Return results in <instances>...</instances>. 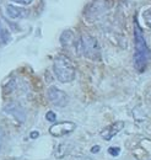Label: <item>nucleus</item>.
<instances>
[{"label":"nucleus","instance_id":"f257e3e1","mask_svg":"<svg viewBox=\"0 0 151 160\" xmlns=\"http://www.w3.org/2000/svg\"><path fill=\"white\" fill-rule=\"evenodd\" d=\"M134 44H135L134 67L139 73H143L148 68L149 60L151 58V52L143 35V30L140 28L136 20L134 23Z\"/></svg>","mask_w":151,"mask_h":160},{"label":"nucleus","instance_id":"f03ea898","mask_svg":"<svg viewBox=\"0 0 151 160\" xmlns=\"http://www.w3.org/2000/svg\"><path fill=\"white\" fill-rule=\"evenodd\" d=\"M54 75L60 82H71L75 79V65L68 56L59 54L53 62Z\"/></svg>","mask_w":151,"mask_h":160},{"label":"nucleus","instance_id":"7ed1b4c3","mask_svg":"<svg viewBox=\"0 0 151 160\" xmlns=\"http://www.w3.org/2000/svg\"><path fill=\"white\" fill-rule=\"evenodd\" d=\"M79 47H80V51L82 52V54L86 58L92 60L101 59V48H100L98 41L92 36L84 35L81 37L80 42H79Z\"/></svg>","mask_w":151,"mask_h":160},{"label":"nucleus","instance_id":"20e7f679","mask_svg":"<svg viewBox=\"0 0 151 160\" xmlns=\"http://www.w3.org/2000/svg\"><path fill=\"white\" fill-rule=\"evenodd\" d=\"M110 8V1L108 0H92L87 4L85 8V19L87 21L98 20Z\"/></svg>","mask_w":151,"mask_h":160},{"label":"nucleus","instance_id":"39448f33","mask_svg":"<svg viewBox=\"0 0 151 160\" xmlns=\"http://www.w3.org/2000/svg\"><path fill=\"white\" fill-rule=\"evenodd\" d=\"M47 98H48V100H49V102L52 105L58 106V107H64L68 103V96H66V94L63 90L58 89L57 86H49L48 88V90H47Z\"/></svg>","mask_w":151,"mask_h":160},{"label":"nucleus","instance_id":"423d86ee","mask_svg":"<svg viewBox=\"0 0 151 160\" xmlns=\"http://www.w3.org/2000/svg\"><path fill=\"white\" fill-rule=\"evenodd\" d=\"M76 124L74 122H69V121H64V122H59L54 123L49 127V133L53 137H63L66 134H70L75 131Z\"/></svg>","mask_w":151,"mask_h":160},{"label":"nucleus","instance_id":"0eeeda50","mask_svg":"<svg viewBox=\"0 0 151 160\" xmlns=\"http://www.w3.org/2000/svg\"><path fill=\"white\" fill-rule=\"evenodd\" d=\"M123 128H124V122L118 121V122H114L112 124L107 126L106 128H103L100 134H101V137L105 140H111L114 136L118 134Z\"/></svg>","mask_w":151,"mask_h":160},{"label":"nucleus","instance_id":"6e6552de","mask_svg":"<svg viewBox=\"0 0 151 160\" xmlns=\"http://www.w3.org/2000/svg\"><path fill=\"white\" fill-rule=\"evenodd\" d=\"M6 15L10 18V19H25L28 16V11L21 6H15V5H7L6 6Z\"/></svg>","mask_w":151,"mask_h":160},{"label":"nucleus","instance_id":"1a4fd4ad","mask_svg":"<svg viewBox=\"0 0 151 160\" xmlns=\"http://www.w3.org/2000/svg\"><path fill=\"white\" fill-rule=\"evenodd\" d=\"M60 43L63 47H70L71 44H75V35L73 31L66 30L60 36Z\"/></svg>","mask_w":151,"mask_h":160},{"label":"nucleus","instance_id":"9d476101","mask_svg":"<svg viewBox=\"0 0 151 160\" xmlns=\"http://www.w3.org/2000/svg\"><path fill=\"white\" fill-rule=\"evenodd\" d=\"M5 110H6L9 113L14 115V116L19 121H21V122L25 120V112H23V110H22L20 106H17V105H10V106L6 107Z\"/></svg>","mask_w":151,"mask_h":160},{"label":"nucleus","instance_id":"9b49d317","mask_svg":"<svg viewBox=\"0 0 151 160\" xmlns=\"http://www.w3.org/2000/svg\"><path fill=\"white\" fill-rule=\"evenodd\" d=\"M70 150H71V144L70 143H60L56 149V157L57 158H63Z\"/></svg>","mask_w":151,"mask_h":160},{"label":"nucleus","instance_id":"f8f14e48","mask_svg":"<svg viewBox=\"0 0 151 160\" xmlns=\"http://www.w3.org/2000/svg\"><path fill=\"white\" fill-rule=\"evenodd\" d=\"M7 42H10V32L0 21V43L6 44Z\"/></svg>","mask_w":151,"mask_h":160},{"label":"nucleus","instance_id":"ddd939ff","mask_svg":"<svg viewBox=\"0 0 151 160\" xmlns=\"http://www.w3.org/2000/svg\"><path fill=\"white\" fill-rule=\"evenodd\" d=\"M143 18H144V21H145V23L151 27V8L149 9H146L145 11H144V14H143Z\"/></svg>","mask_w":151,"mask_h":160},{"label":"nucleus","instance_id":"4468645a","mask_svg":"<svg viewBox=\"0 0 151 160\" xmlns=\"http://www.w3.org/2000/svg\"><path fill=\"white\" fill-rule=\"evenodd\" d=\"M108 154H111L112 157H118L120 154V148L119 147H111L108 149Z\"/></svg>","mask_w":151,"mask_h":160},{"label":"nucleus","instance_id":"2eb2a0df","mask_svg":"<svg viewBox=\"0 0 151 160\" xmlns=\"http://www.w3.org/2000/svg\"><path fill=\"white\" fill-rule=\"evenodd\" d=\"M46 120L48 121V122H56L57 116H56V113L53 111H48L47 115H46Z\"/></svg>","mask_w":151,"mask_h":160},{"label":"nucleus","instance_id":"dca6fc26","mask_svg":"<svg viewBox=\"0 0 151 160\" xmlns=\"http://www.w3.org/2000/svg\"><path fill=\"white\" fill-rule=\"evenodd\" d=\"M11 1H14L16 4H21V5H30L33 0H11Z\"/></svg>","mask_w":151,"mask_h":160},{"label":"nucleus","instance_id":"f3484780","mask_svg":"<svg viewBox=\"0 0 151 160\" xmlns=\"http://www.w3.org/2000/svg\"><path fill=\"white\" fill-rule=\"evenodd\" d=\"M2 144H4V132H2V131H1V128H0V152H1Z\"/></svg>","mask_w":151,"mask_h":160},{"label":"nucleus","instance_id":"a211bd4d","mask_svg":"<svg viewBox=\"0 0 151 160\" xmlns=\"http://www.w3.org/2000/svg\"><path fill=\"white\" fill-rule=\"evenodd\" d=\"M38 136H39V133L36 132V131H33V132H31V136H30V137H31L32 139H35V138H38Z\"/></svg>","mask_w":151,"mask_h":160},{"label":"nucleus","instance_id":"6ab92c4d","mask_svg":"<svg viewBox=\"0 0 151 160\" xmlns=\"http://www.w3.org/2000/svg\"><path fill=\"white\" fill-rule=\"evenodd\" d=\"M74 160H94V159H91L89 157H76V158H74Z\"/></svg>","mask_w":151,"mask_h":160},{"label":"nucleus","instance_id":"aec40b11","mask_svg":"<svg viewBox=\"0 0 151 160\" xmlns=\"http://www.w3.org/2000/svg\"><path fill=\"white\" fill-rule=\"evenodd\" d=\"M91 152H92V153L100 152V147H92V148H91Z\"/></svg>","mask_w":151,"mask_h":160},{"label":"nucleus","instance_id":"412c9836","mask_svg":"<svg viewBox=\"0 0 151 160\" xmlns=\"http://www.w3.org/2000/svg\"><path fill=\"white\" fill-rule=\"evenodd\" d=\"M0 4H1V0H0Z\"/></svg>","mask_w":151,"mask_h":160}]
</instances>
